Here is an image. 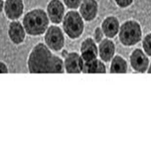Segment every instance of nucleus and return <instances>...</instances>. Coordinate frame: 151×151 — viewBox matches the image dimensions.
Returning a JSON list of instances; mask_svg holds the SVG:
<instances>
[{
	"label": "nucleus",
	"mask_w": 151,
	"mask_h": 151,
	"mask_svg": "<svg viewBox=\"0 0 151 151\" xmlns=\"http://www.w3.org/2000/svg\"><path fill=\"white\" fill-rule=\"evenodd\" d=\"M29 73H64V59L53 53L44 42L34 45L27 58Z\"/></svg>",
	"instance_id": "1"
},
{
	"label": "nucleus",
	"mask_w": 151,
	"mask_h": 151,
	"mask_svg": "<svg viewBox=\"0 0 151 151\" xmlns=\"http://www.w3.org/2000/svg\"><path fill=\"white\" fill-rule=\"evenodd\" d=\"M49 18L45 11L35 9L26 13L23 18L22 24L27 34L32 36L43 35L49 27Z\"/></svg>",
	"instance_id": "2"
},
{
	"label": "nucleus",
	"mask_w": 151,
	"mask_h": 151,
	"mask_svg": "<svg viewBox=\"0 0 151 151\" xmlns=\"http://www.w3.org/2000/svg\"><path fill=\"white\" fill-rule=\"evenodd\" d=\"M142 35L141 24L134 20H128L122 23L118 33L121 44L126 47L137 45L142 40Z\"/></svg>",
	"instance_id": "3"
},
{
	"label": "nucleus",
	"mask_w": 151,
	"mask_h": 151,
	"mask_svg": "<svg viewBox=\"0 0 151 151\" xmlns=\"http://www.w3.org/2000/svg\"><path fill=\"white\" fill-rule=\"evenodd\" d=\"M61 24L64 34L71 40H77L84 33L85 21L77 11L71 10L67 12Z\"/></svg>",
	"instance_id": "4"
},
{
	"label": "nucleus",
	"mask_w": 151,
	"mask_h": 151,
	"mask_svg": "<svg viewBox=\"0 0 151 151\" xmlns=\"http://www.w3.org/2000/svg\"><path fill=\"white\" fill-rule=\"evenodd\" d=\"M44 43L55 52L63 50L65 45V36L63 29L57 24L49 25L44 33Z\"/></svg>",
	"instance_id": "5"
},
{
	"label": "nucleus",
	"mask_w": 151,
	"mask_h": 151,
	"mask_svg": "<svg viewBox=\"0 0 151 151\" xmlns=\"http://www.w3.org/2000/svg\"><path fill=\"white\" fill-rule=\"evenodd\" d=\"M129 61L132 68L137 73L147 72L150 64L149 58L141 48H135L132 51Z\"/></svg>",
	"instance_id": "6"
},
{
	"label": "nucleus",
	"mask_w": 151,
	"mask_h": 151,
	"mask_svg": "<svg viewBox=\"0 0 151 151\" xmlns=\"http://www.w3.org/2000/svg\"><path fill=\"white\" fill-rule=\"evenodd\" d=\"M84 60L80 54L76 52H68L64 58V72L67 73H83Z\"/></svg>",
	"instance_id": "7"
},
{
	"label": "nucleus",
	"mask_w": 151,
	"mask_h": 151,
	"mask_svg": "<svg viewBox=\"0 0 151 151\" xmlns=\"http://www.w3.org/2000/svg\"><path fill=\"white\" fill-rule=\"evenodd\" d=\"M46 13L50 22L54 24H61L65 15L64 3L60 0H51L47 5Z\"/></svg>",
	"instance_id": "8"
},
{
	"label": "nucleus",
	"mask_w": 151,
	"mask_h": 151,
	"mask_svg": "<svg viewBox=\"0 0 151 151\" xmlns=\"http://www.w3.org/2000/svg\"><path fill=\"white\" fill-rule=\"evenodd\" d=\"M79 54L84 62L98 58V44L95 42L93 38L88 37L83 40L80 45V53Z\"/></svg>",
	"instance_id": "9"
},
{
	"label": "nucleus",
	"mask_w": 151,
	"mask_h": 151,
	"mask_svg": "<svg viewBox=\"0 0 151 151\" xmlns=\"http://www.w3.org/2000/svg\"><path fill=\"white\" fill-rule=\"evenodd\" d=\"M79 12L85 21L91 22L98 16V4L96 0H83Z\"/></svg>",
	"instance_id": "10"
},
{
	"label": "nucleus",
	"mask_w": 151,
	"mask_h": 151,
	"mask_svg": "<svg viewBox=\"0 0 151 151\" xmlns=\"http://www.w3.org/2000/svg\"><path fill=\"white\" fill-rule=\"evenodd\" d=\"M98 58L104 63H109L115 56L116 45L111 39L104 38L98 44Z\"/></svg>",
	"instance_id": "11"
},
{
	"label": "nucleus",
	"mask_w": 151,
	"mask_h": 151,
	"mask_svg": "<svg viewBox=\"0 0 151 151\" xmlns=\"http://www.w3.org/2000/svg\"><path fill=\"white\" fill-rule=\"evenodd\" d=\"M4 10L8 18L12 21H17L24 13V2L22 0H6Z\"/></svg>",
	"instance_id": "12"
},
{
	"label": "nucleus",
	"mask_w": 151,
	"mask_h": 151,
	"mask_svg": "<svg viewBox=\"0 0 151 151\" xmlns=\"http://www.w3.org/2000/svg\"><path fill=\"white\" fill-rule=\"evenodd\" d=\"M8 34L14 45H21L25 41L27 33L23 24L18 21H12L9 24Z\"/></svg>",
	"instance_id": "13"
},
{
	"label": "nucleus",
	"mask_w": 151,
	"mask_h": 151,
	"mask_svg": "<svg viewBox=\"0 0 151 151\" xmlns=\"http://www.w3.org/2000/svg\"><path fill=\"white\" fill-rule=\"evenodd\" d=\"M101 27L104 33L105 37L112 40L118 35L120 24L116 17L108 16L104 19Z\"/></svg>",
	"instance_id": "14"
},
{
	"label": "nucleus",
	"mask_w": 151,
	"mask_h": 151,
	"mask_svg": "<svg viewBox=\"0 0 151 151\" xmlns=\"http://www.w3.org/2000/svg\"><path fill=\"white\" fill-rule=\"evenodd\" d=\"M83 73H106V67L105 63L100 58H95L89 61L84 62Z\"/></svg>",
	"instance_id": "15"
},
{
	"label": "nucleus",
	"mask_w": 151,
	"mask_h": 151,
	"mask_svg": "<svg viewBox=\"0 0 151 151\" xmlns=\"http://www.w3.org/2000/svg\"><path fill=\"white\" fill-rule=\"evenodd\" d=\"M128 71V63L120 55H115L110 60V73H126Z\"/></svg>",
	"instance_id": "16"
},
{
	"label": "nucleus",
	"mask_w": 151,
	"mask_h": 151,
	"mask_svg": "<svg viewBox=\"0 0 151 151\" xmlns=\"http://www.w3.org/2000/svg\"><path fill=\"white\" fill-rule=\"evenodd\" d=\"M142 48L144 53L151 57V33H147L142 40Z\"/></svg>",
	"instance_id": "17"
},
{
	"label": "nucleus",
	"mask_w": 151,
	"mask_h": 151,
	"mask_svg": "<svg viewBox=\"0 0 151 151\" xmlns=\"http://www.w3.org/2000/svg\"><path fill=\"white\" fill-rule=\"evenodd\" d=\"M104 33L101 27H97L94 29V36H93V39H94V40L95 41V42H96L97 44H98V43L101 42L104 39Z\"/></svg>",
	"instance_id": "18"
},
{
	"label": "nucleus",
	"mask_w": 151,
	"mask_h": 151,
	"mask_svg": "<svg viewBox=\"0 0 151 151\" xmlns=\"http://www.w3.org/2000/svg\"><path fill=\"white\" fill-rule=\"evenodd\" d=\"M82 1L83 0H64V3L68 9L76 10L79 9Z\"/></svg>",
	"instance_id": "19"
},
{
	"label": "nucleus",
	"mask_w": 151,
	"mask_h": 151,
	"mask_svg": "<svg viewBox=\"0 0 151 151\" xmlns=\"http://www.w3.org/2000/svg\"><path fill=\"white\" fill-rule=\"evenodd\" d=\"M134 0H115L116 3L119 8L122 9H125L130 6L132 4Z\"/></svg>",
	"instance_id": "20"
},
{
	"label": "nucleus",
	"mask_w": 151,
	"mask_h": 151,
	"mask_svg": "<svg viewBox=\"0 0 151 151\" xmlns=\"http://www.w3.org/2000/svg\"><path fill=\"white\" fill-rule=\"evenodd\" d=\"M9 73V69H8L7 65L0 61V73Z\"/></svg>",
	"instance_id": "21"
},
{
	"label": "nucleus",
	"mask_w": 151,
	"mask_h": 151,
	"mask_svg": "<svg viewBox=\"0 0 151 151\" xmlns=\"http://www.w3.org/2000/svg\"><path fill=\"white\" fill-rule=\"evenodd\" d=\"M4 5H5V3H4L3 0H0V13L3 11Z\"/></svg>",
	"instance_id": "22"
},
{
	"label": "nucleus",
	"mask_w": 151,
	"mask_h": 151,
	"mask_svg": "<svg viewBox=\"0 0 151 151\" xmlns=\"http://www.w3.org/2000/svg\"><path fill=\"white\" fill-rule=\"evenodd\" d=\"M147 72V73H151V63H150L149 67H148Z\"/></svg>",
	"instance_id": "23"
}]
</instances>
